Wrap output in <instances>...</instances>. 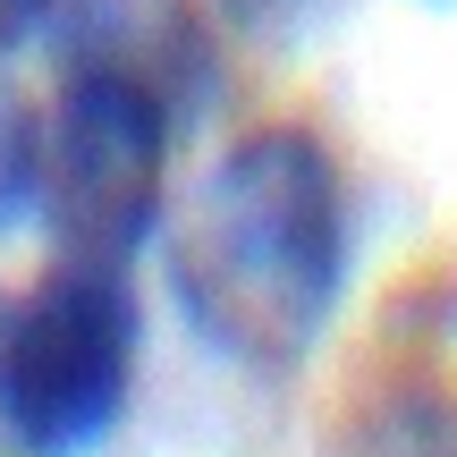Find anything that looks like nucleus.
Masks as SVG:
<instances>
[{"instance_id": "obj_1", "label": "nucleus", "mask_w": 457, "mask_h": 457, "mask_svg": "<svg viewBox=\"0 0 457 457\" xmlns=\"http://www.w3.org/2000/svg\"><path fill=\"white\" fill-rule=\"evenodd\" d=\"M347 187L322 136L254 128L204 170L170 237L179 313L245 373H296L347 296Z\"/></svg>"}, {"instance_id": "obj_2", "label": "nucleus", "mask_w": 457, "mask_h": 457, "mask_svg": "<svg viewBox=\"0 0 457 457\" xmlns=\"http://www.w3.org/2000/svg\"><path fill=\"white\" fill-rule=\"evenodd\" d=\"M136 288L128 262L60 254L0 313V432L17 457H94L136 390Z\"/></svg>"}, {"instance_id": "obj_3", "label": "nucleus", "mask_w": 457, "mask_h": 457, "mask_svg": "<svg viewBox=\"0 0 457 457\" xmlns=\"http://www.w3.org/2000/svg\"><path fill=\"white\" fill-rule=\"evenodd\" d=\"M170 102L128 77H60L51 111L34 119V220L60 254L136 262V245L162 228L170 195Z\"/></svg>"}, {"instance_id": "obj_4", "label": "nucleus", "mask_w": 457, "mask_h": 457, "mask_svg": "<svg viewBox=\"0 0 457 457\" xmlns=\"http://www.w3.org/2000/svg\"><path fill=\"white\" fill-rule=\"evenodd\" d=\"M43 34L60 77H128L170 102L179 128H195L212 102V34L195 0H51Z\"/></svg>"}, {"instance_id": "obj_5", "label": "nucleus", "mask_w": 457, "mask_h": 457, "mask_svg": "<svg viewBox=\"0 0 457 457\" xmlns=\"http://www.w3.org/2000/svg\"><path fill=\"white\" fill-rule=\"evenodd\" d=\"M34 212V111L0 102V237Z\"/></svg>"}, {"instance_id": "obj_6", "label": "nucleus", "mask_w": 457, "mask_h": 457, "mask_svg": "<svg viewBox=\"0 0 457 457\" xmlns=\"http://www.w3.org/2000/svg\"><path fill=\"white\" fill-rule=\"evenodd\" d=\"M220 9L237 17L245 34H271V43H288V34L305 26V17L322 9V0H220Z\"/></svg>"}, {"instance_id": "obj_7", "label": "nucleus", "mask_w": 457, "mask_h": 457, "mask_svg": "<svg viewBox=\"0 0 457 457\" xmlns=\"http://www.w3.org/2000/svg\"><path fill=\"white\" fill-rule=\"evenodd\" d=\"M43 17H51V0H0V60H9L17 43H34Z\"/></svg>"}]
</instances>
